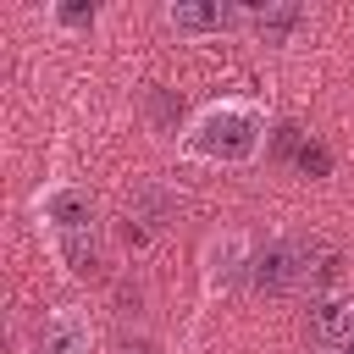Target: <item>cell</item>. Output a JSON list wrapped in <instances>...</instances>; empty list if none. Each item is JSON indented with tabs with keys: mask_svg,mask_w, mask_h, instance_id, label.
<instances>
[{
	"mask_svg": "<svg viewBox=\"0 0 354 354\" xmlns=\"http://www.w3.org/2000/svg\"><path fill=\"white\" fill-rule=\"evenodd\" d=\"M94 6H50V22L55 28H94Z\"/></svg>",
	"mask_w": 354,
	"mask_h": 354,
	"instance_id": "obj_9",
	"label": "cell"
},
{
	"mask_svg": "<svg viewBox=\"0 0 354 354\" xmlns=\"http://www.w3.org/2000/svg\"><path fill=\"white\" fill-rule=\"evenodd\" d=\"M122 354H155V348H149V343H133V337H127V343H122Z\"/></svg>",
	"mask_w": 354,
	"mask_h": 354,
	"instance_id": "obj_10",
	"label": "cell"
},
{
	"mask_svg": "<svg viewBox=\"0 0 354 354\" xmlns=\"http://www.w3.org/2000/svg\"><path fill=\"white\" fill-rule=\"evenodd\" d=\"M271 138V116L260 100H243V94H221L210 105H199L183 133H177V155L183 160H199V166H249L260 160Z\"/></svg>",
	"mask_w": 354,
	"mask_h": 354,
	"instance_id": "obj_1",
	"label": "cell"
},
{
	"mask_svg": "<svg viewBox=\"0 0 354 354\" xmlns=\"http://www.w3.org/2000/svg\"><path fill=\"white\" fill-rule=\"evenodd\" d=\"M304 337H310L315 354H348L354 348V299L348 293H321L310 304Z\"/></svg>",
	"mask_w": 354,
	"mask_h": 354,
	"instance_id": "obj_5",
	"label": "cell"
},
{
	"mask_svg": "<svg viewBox=\"0 0 354 354\" xmlns=\"http://www.w3.org/2000/svg\"><path fill=\"white\" fill-rule=\"evenodd\" d=\"M321 254L326 243L310 238V232H282L271 238L254 260H249V288L254 293H271V299H288V293H304L321 271Z\"/></svg>",
	"mask_w": 354,
	"mask_h": 354,
	"instance_id": "obj_3",
	"label": "cell"
},
{
	"mask_svg": "<svg viewBox=\"0 0 354 354\" xmlns=\"http://www.w3.org/2000/svg\"><path fill=\"white\" fill-rule=\"evenodd\" d=\"M304 6H293V0H271V6H254V11H243V22L254 28V39L260 44H288L299 28H304Z\"/></svg>",
	"mask_w": 354,
	"mask_h": 354,
	"instance_id": "obj_7",
	"label": "cell"
},
{
	"mask_svg": "<svg viewBox=\"0 0 354 354\" xmlns=\"http://www.w3.org/2000/svg\"><path fill=\"white\" fill-rule=\"evenodd\" d=\"M348 354H354V348H348Z\"/></svg>",
	"mask_w": 354,
	"mask_h": 354,
	"instance_id": "obj_11",
	"label": "cell"
},
{
	"mask_svg": "<svg viewBox=\"0 0 354 354\" xmlns=\"http://www.w3.org/2000/svg\"><path fill=\"white\" fill-rule=\"evenodd\" d=\"M33 221L50 238V249L61 254V266L72 277H100L105 271V249H100V210L88 199V188L77 183H44L33 188Z\"/></svg>",
	"mask_w": 354,
	"mask_h": 354,
	"instance_id": "obj_2",
	"label": "cell"
},
{
	"mask_svg": "<svg viewBox=\"0 0 354 354\" xmlns=\"http://www.w3.org/2000/svg\"><path fill=\"white\" fill-rule=\"evenodd\" d=\"M232 22H243V11H232L221 0H171L166 6V28L177 39H210V33H227Z\"/></svg>",
	"mask_w": 354,
	"mask_h": 354,
	"instance_id": "obj_6",
	"label": "cell"
},
{
	"mask_svg": "<svg viewBox=\"0 0 354 354\" xmlns=\"http://www.w3.org/2000/svg\"><path fill=\"white\" fill-rule=\"evenodd\" d=\"M177 205H183V194H171V188H155V183L133 188V199H127V210H133V216H138L144 227H166Z\"/></svg>",
	"mask_w": 354,
	"mask_h": 354,
	"instance_id": "obj_8",
	"label": "cell"
},
{
	"mask_svg": "<svg viewBox=\"0 0 354 354\" xmlns=\"http://www.w3.org/2000/svg\"><path fill=\"white\" fill-rule=\"evenodd\" d=\"M88 348H94V326L72 304L44 310L33 321V332H28V354H88Z\"/></svg>",
	"mask_w": 354,
	"mask_h": 354,
	"instance_id": "obj_4",
	"label": "cell"
}]
</instances>
